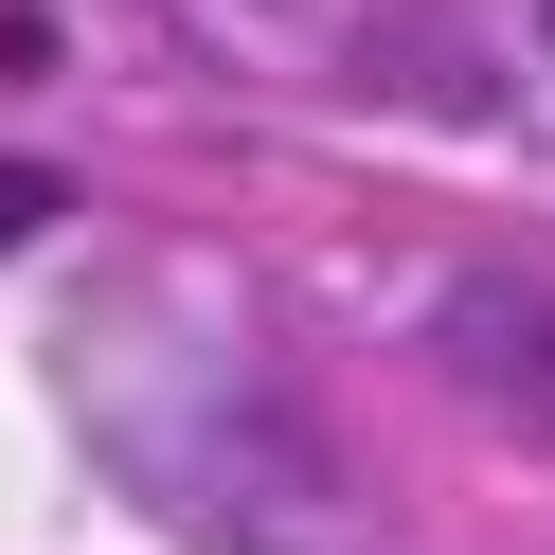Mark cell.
I'll list each match as a JSON object with an SVG mask.
<instances>
[{"mask_svg": "<svg viewBox=\"0 0 555 555\" xmlns=\"http://www.w3.org/2000/svg\"><path fill=\"white\" fill-rule=\"evenodd\" d=\"M448 359H466L483 395L555 412V287H466V305H448Z\"/></svg>", "mask_w": 555, "mask_h": 555, "instance_id": "obj_1", "label": "cell"}, {"mask_svg": "<svg viewBox=\"0 0 555 555\" xmlns=\"http://www.w3.org/2000/svg\"><path fill=\"white\" fill-rule=\"evenodd\" d=\"M37 216H54V180H37V162H0V251H18Z\"/></svg>", "mask_w": 555, "mask_h": 555, "instance_id": "obj_2", "label": "cell"}]
</instances>
